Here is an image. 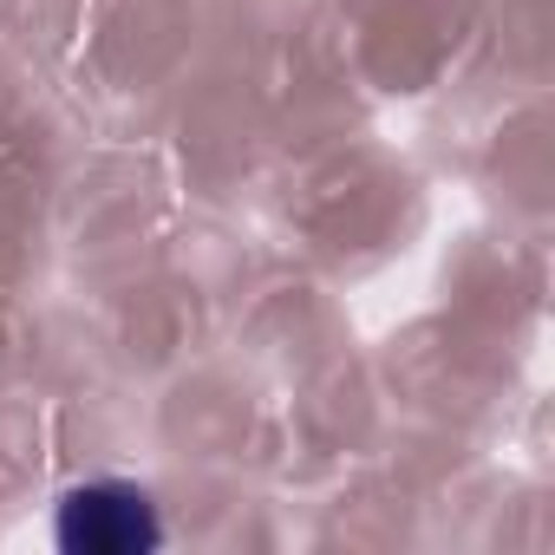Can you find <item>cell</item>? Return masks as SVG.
Returning a JSON list of instances; mask_svg holds the SVG:
<instances>
[{"instance_id":"obj_1","label":"cell","mask_w":555,"mask_h":555,"mask_svg":"<svg viewBox=\"0 0 555 555\" xmlns=\"http://www.w3.org/2000/svg\"><path fill=\"white\" fill-rule=\"evenodd\" d=\"M53 542L66 555H151L164 542L157 503L125 477H86L53 509Z\"/></svg>"}]
</instances>
